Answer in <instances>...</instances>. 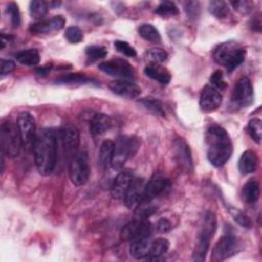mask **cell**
<instances>
[{
	"instance_id": "40",
	"label": "cell",
	"mask_w": 262,
	"mask_h": 262,
	"mask_svg": "<svg viewBox=\"0 0 262 262\" xmlns=\"http://www.w3.org/2000/svg\"><path fill=\"white\" fill-rule=\"evenodd\" d=\"M229 212H230V214L232 215L233 219H234L241 226H243V227H245V228H250V227L252 226V221H251V219H250L247 215H245L243 212H241L239 210H236V209H234V208H230V209H229Z\"/></svg>"
},
{
	"instance_id": "13",
	"label": "cell",
	"mask_w": 262,
	"mask_h": 262,
	"mask_svg": "<svg viewBox=\"0 0 262 262\" xmlns=\"http://www.w3.org/2000/svg\"><path fill=\"white\" fill-rule=\"evenodd\" d=\"M17 127L20 133L23 144L26 146H33L37 135L36 122L33 115L29 112H21L17 116Z\"/></svg>"
},
{
	"instance_id": "35",
	"label": "cell",
	"mask_w": 262,
	"mask_h": 262,
	"mask_svg": "<svg viewBox=\"0 0 262 262\" xmlns=\"http://www.w3.org/2000/svg\"><path fill=\"white\" fill-rule=\"evenodd\" d=\"M248 132L252 139L256 141L258 144H260L262 136V122L259 118H254L249 121Z\"/></svg>"
},
{
	"instance_id": "21",
	"label": "cell",
	"mask_w": 262,
	"mask_h": 262,
	"mask_svg": "<svg viewBox=\"0 0 262 262\" xmlns=\"http://www.w3.org/2000/svg\"><path fill=\"white\" fill-rule=\"evenodd\" d=\"M112 119L108 115L97 113L94 114L89 121V131L94 137H99L110 130L112 127Z\"/></svg>"
},
{
	"instance_id": "17",
	"label": "cell",
	"mask_w": 262,
	"mask_h": 262,
	"mask_svg": "<svg viewBox=\"0 0 262 262\" xmlns=\"http://www.w3.org/2000/svg\"><path fill=\"white\" fill-rule=\"evenodd\" d=\"M174 159L179 167L185 171L190 172L192 170V159L190 148L182 138H176L173 142Z\"/></svg>"
},
{
	"instance_id": "9",
	"label": "cell",
	"mask_w": 262,
	"mask_h": 262,
	"mask_svg": "<svg viewBox=\"0 0 262 262\" xmlns=\"http://www.w3.org/2000/svg\"><path fill=\"white\" fill-rule=\"evenodd\" d=\"M239 251V243L235 235L228 232L221 236L215 244L211 259L215 262L223 261Z\"/></svg>"
},
{
	"instance_id": "42",
	"label": "cell",
	"mask_w": 262,
	"mask_h": 262,
	"mask_svg": "<svg viewBox=\"0 0 262 262\" xmlns=\"http://www.w3.org/2000/svg\"><path fill=\"white\" fill-rule=\"evenodd\" d=\"M211 86L216 88L217 90H223L226 88V82L224 80V76L220 70H216L210 77Z\"/></svg>"
},
{
	"instance_id": "45",
	"label": "cell",
	"mask_w": 262,
	"mask_h": 262,
	"mask_svg": "<svg viewBox=\"0 0 262 262\" xmlns=\"http://www.w3.org/2000/svg\"><path fill=\"white\" fill-rule=\"evenodd\" d=\"M185 10L189 17H196L199 15V2H186Z\"/></svg>"
},
{
	"instance_id": "15",
	"label": "cell",
	"mask_w": 262,
	"mask_h": 262,
	"mask_svg": "<svg viewBox=\"0 0 262 262\" xmlns=\"http://www.w3.org/2000/svg\"><path fill=\"white\" fill-rule=\"evenodd\" d=\"M222 103V95L211 85H206L200 95V107L205 113L216 111Z\"/></svg>"
},
{
	"instance_id": "5",
	"label": "cell",
	"mask_w": 262,
	"mask_h": 262,
	"mask_svg": "<svg viewBox=\"0 0 262 262\" xmlns=\"http://www.w3.org/2000/svg\"><path fill=\"white\" fill-rule=\"evenodd\" d=\"M140 141L135 136L122 135L114 142V151L111 167L120 170L138 150Z\"/></svg>"
},
{
	"instance_id": "6",
	"label": "cell",
	"mask_w": 262,
	"mask_h": 262,
	"mask_svg": "<svg viewBox=\"0 0 262 262\" xmlns=\"http://www.w3.org/2000/svg\"><path fill=\"white\" fill-rule=\"evenodd\" d=\"M23 145L20 133L17 124L6 121L0 127V146L3 155L14 158L18 156Z\"/></svg>"
},
{
	"instance_id": "16",
	"label": "cell",
	"mask_w": 262,
	"mask_h": 262,
	"mask_svg": "<svg viewBox=\"0 0 262 262\" xmlns=\"http://www.w3.org/2000/svg\"><path fill=\"white\" fill-rule=\"evenodd\" d=\"M64 24L66 19L62 15H55L49 19H42L32 24L29 31L34 35H47L61 30Z\"/></svg>"
},
{
	"instance_id": "31",
	"label": "cell",
	"mask_w": 262,
	"mask_h": 262,
	"mask_svg": "<svg viewBox=\"0 0 262 262\" xmlns=\"http://www.w3.org/2000/svg\"><path fill=\"white\" fill-rule=\"evenodd\" d=\"M138 33L146 41H149L151 43L161 42V35L159 31L150 24H142L138 28Z\"/></svg>"
},
{
	"instance_id": "29",
	"label": "cell",
	"mask_w": 262,
	"mask_h": 262,
	"mask_svg": "<svg viewBox=\"0 0 262 262\" xmlns=\"http://www.w3.org/2000/svg\"><path fill=\"white\" fill-rule=\"evenodd\" d=\"M169 242L166 238H157L155 241H151L149 253L146 259L148 260H156L162 255H164L168 249H169Z\"/></svg>"
},
{
	"instance_id": "34",
	"label": "cell",
	"mask_w": 262,
	"mask_h": 262,
	"mask_svg": "<svg viewBox=\"0 0 262 262\" xmlns=\"http://www.w3.org/2000/svg\"><path fill=\"white\" fill-rule=\"evenodd\" d=\"M155 13L161 16H174L178 14V7L174 2L163 1L157 6Z\"/></svg>"
},
{
	"instance_id": "32",
	"label": "cell",
	"mask_w": 262,
	"mask_h": 262,
	"mask_svg": "<svg viewBox=\"0 0 262 262\" xmlns=\"http://www.w3.org/2000/svg\"><path fill=\"white\" fill-rule=\"evenodd\" d=\"M139 103L146 110H148L149 112L154 113L155 115L161 116V117H165V108H164V104L157 98L154 97H145L139 100Z\"/></svg>"
},
{
	"instance_id": "41",
	"label": "cell",
	"mask_w": 262,
	"mask_h": 262,
	"mask_svg": "<svg viewBox=\"0 0 262 262\" xmlns=\"http://www.w3.org/2000/svg\"><path fill=\"white\" fill-rule=\"evenodd\" d=\"M114 45H115L116 49H117L120 53H122V54H124V55H126V56L133 57V56L136 55L135 49H134L129 43H127L126 41H123V40H116V41L114 42Z\"/></svg>"
},
{
	"instance_id": "1",
	"label": "cell",
	"mask_w": 262,
	"mask_h": 262,
	"mask_svg": "<svg viewBox=\"0 0 262 262\" xmlns=\"http://www.w3.org/2000/svg\"><path fill=\"white\" fill-rule=\"evenodd\" d=\"M58 135L52 128H44L37 132L33 143L36 168L43 176L50 175L56 166Z\"/></svg>"
},
{
	"instance_id": "11",
	"label": "cell",
	"mask_w": 262,
	"mask_h": 262,
	"mask_svg": "<svg viewBox=\"0 0 262 262\" xmlns=\"http://www.w3.org/2000/svg\"><path fill=\"white\" fill-rule=\"evenodd\" d=\"M232 102L237 107H248L254 101V91L252 82L249 78H241L232 90Z\"/></svg>"
},
{
	"instance_id": "18",
	"label": "cell",
	"mask_w": 262,
	"mask_h": 262,
	"mask_svg": "<svg viewBox=\"0 0 262 262\" xmlns=\"http://www.w3.org/2000/svg\"><path fill=\"white\" fill-rule=\"evenodd\" d=\"M169 185L170 181L168 178L160 173L155 174L145 184L143 200L141 203L151 202L156 196L163 193L169 187Z\"/></svg>"
},
{
	"instance_id": "8",
	"label": "cell",
	"mask_w": 262,
	"mask_h": 262,
	"mask_svg": "<svg viewBox=\"0 0 262 262\" xmlns=\"http://www.w3.org/2000/svg\"><path fill=\"white\" fill-rule=\"evenodd\" d=\"M150 234L151 225L148 220L134 216V218L122 228L120 236L123 241L133 242L142 237H150Z\"/></svg>"
},
{
	"instance_id": "43",
	"label": "cell",
	"mask_w": 262,
	"mask_h": 262,
	"mask_svg": "<svg viewBox=\"0 0 262 262\" xmlns=\"http://www.w3.org/2000/svg\"><path fill=\"white\" fill-rule=\"evenodd\" d=\"M230 4L233 6V8L236 11L243 14L249 13L253 6V3L251 1H233V2H230Z\"/></svg>"
},
{
	"instance_id": "20",
	"label": "cell",
	"mask_w": 262,
	"mask_h": 262,
	"mask_svg": "<svg viewBox=\"0 0 262 262\" xmlns=\"http://www.w3.org/2000/svg\"><path fill=\"white\" fill-rule=\"evenodd\" d=\"M133 176L127 171L120 172L114 179L111 186V195L115 200H124V196L131 184Z\"/></svg>"
},
{
	"instance_id": "19",
	"label": "cell",
	"mask_w": 262,
	"mask_h": 262,
	"mask_svg": "<svg viewBox=\"0 0 262 262\" xmlns=\"http://www.w3.org/2000/svg\"><path fill=\"white\" fill-rule=\"evenodd\" d=\"M110 90L118 96L133 99L140 95L141 90L138 85H136L131 80H115L108 85Z\"/></svg>"
},
{
	"instance_id": "47",
	"label": "cell",
	"mask_w": 262,
	"mask_h": 262,
	"mask_svg": "<svg viewBox=\"0 0 262 262\" xmlns=\"http://www.w3.org/2000/svg\"><path fill=\"white\" fill-rule=\"evenodd\" d=\"M50 69H51V66L48 67V64H47V66H44V67L38 68V69L36 70V72H37V74H39L40 76H46V75L48 74V72L50 71Z\"/></svg>"
},
{
	"instance_id": "26",
	"label": "cell",
	"mask_w": 262,
	"mask_h": 262,
	"mask_svg": "<svg viewBox=\"0 0 262 262\" xmlns=\"http://www.w3.org/2000/svg\"><path fill=\"white\" fill-rule=\"evenodd\" d=\"M243 200L249 204H254L260 196V185L258 181L251 179L249 180L242 189Z\"/></svg>"
},
{
	"instance_id": "30",
	"label": "cell",
	"mask_w": 262,
	"mask_h": 262,
	"mask_svg": "<svg viewBox=\"0 0 262 262\" xmlns=\"http://www.w3.org/2000/svg\"><path fill=\"white\" fill-rule=\"evenodd\" d=\"M209 11L219 19L226 18L229 14V5L225 1L213 0L209 3Z\"/></svg>"
},
{
	"instance_id": "7",
	"label": "cell",
	"mask_w": 262,
	"mask_h": 262,
	"mask_svg": "<svg viewBox=\"0 0 262 262\" xmlns=\"http://www.w3.org/2000/svg\"><path fill=\"white\" fill-rule=\"evenodd\" d=\"M90 174L88 155L85 151H77L69 161V176L73 184L84 185Z\"/></svg>"
},
{
	"instance_id": "36",
	"label": "cell",
	"mask_w": 262,
	"mask_h": 262,
	"mask_svg": "<svg viewBox=\"0 0 262 262\" xmlns=\"http://www.w3.org/2000/svg\"><path fill=\"white\" fill-rule=\"evenodd\" d=\"M87 58L90 62H94L100 58H103L106 56L107 51L103 46H99V45H91L88 46L85 50Z\"/></svg>"
},
{
	"instance_id": "12",
	"label": "cell",
	"mask_w": 262,
	"mask_h": 262,
	"mask_svg": "<svg viewBox=\"0 0 262 262\" xmlns=\"http://www.w3.org/2000/svg\"><path fill=\"white\" fill-rule=\"evenodd\" d=\"M57 135L58 139L61 142V146L63 148L67 160L69 162L72 157L78 151V147L80 144L79 130L73 125H66L58 131Z\"/></svg>"
},
{
	"instance_id": "14",
	"label": "cell",
	"mask_w": 262,
	"mask_h": 262,
	"mask_svg": "<svg viewBox=\"0 0 262 262\" xmlns=\"http://www.w3.org/2000/svg\"><path fill=\"white\" fill-rule=\"evenodd\" d=\"M145 180L139 177H133L131 184L124 196V204L130 210H135L142 202L144 189H145Z\"/></svg>"
},
{
	"instance_id": "46",
	"label": "cell",
	"mask_w": 262,
	"mask_h": 262,
	"mask_svg": "<svg viewBox=\"0 0 262 262\" xmlns=\"http://www.w3.org/2000/svg\"><path fill=\"white\" fill-rule=\"evenodd\" d=\"M157 229L159 232L161 233H166L168 231H170L171 229V223L167 218H161L159 219L158 223H157Z\"/></svg>"
},
{
	"instance_id": "4",
	"label": "cell",
	"mask_w": 262,
	"mask_h": 262,
	"mask_svg": "<svg viewBox=\"0 0 262 262\" xmlns=\"http://www.w3.org/2000/svg\"><path fill=\"white\" fill-rule=\"evenodd\" d=\"M216 216L214 213L207 211L204 213L201 220V227L192 252V260L203 262L206 259L208 253L211 237L215 233L216 229Z\"/></svg>"
},
{
	"instance_id": "10",
	"label": "cell",
	"mask_w": 262,
	"mask_h": 262,
	"mask_svg": "<svg viewBox=\"0 0 262 262\" xmlns=\"http://www.w3.org/2000/svg\"><path fill=\"white\" fill-rule=\"evenodd\" d=\"M99 70L118 80H133L135 73L130 63L122 58H114L99 63Z\"/></svg>"
},
{
	"instance_id": "38",
	"label": "cell",
	"mask_w": 262,
	"mask_h": 262,
	"mask_svg": "<svg viewBox=\"0 0 262 262\" xmlns=\"http://www.w3.org/2000/svg\"><path fill=\"white\" fill-rule=\"evenodd\" d=\"M146 57L150 62H155V63H161L163 61H165L168 57V53L161 48H152L149 49L146 52Z\"/></svg>"
},
{
	"instance_id": "2",
	"label": "cell",
	"mask_w": 262,
	"mask_h": 262,
	"mask_svg": "<svg viewBox=\"0 0 262 262\" xmlns=\"http://www.w3.org/2000/svg\"><path fill=\"white\" fill-rule=\"evenodd\" d=\"M206 142L209 162L217 168L225 165L233 151L232 142L226 130L218 125L210 126L206 132Z\"/></svg>"
},
{
	"instance_id": "27",
	"label": "cell",
	"mask_w": 262,
	"mask_h": 262,
	"mask_svg": "<svg viewBox=\"0 0 262 262\" xmlns=\"http://www.w3.org/2000/svg\"><path fill=\"white\" fill-rule=\"evenodd\" d=\"M113 151H114V141L108 139L104 140L99 147V154H98L99 165L102 169H107L111 166Z\"/></svg>"
},
{
	"instance_id": "3",
	"label": "cell",
	"mask_w": 262,
	"mask_h": 262,
	"mask_svg": "<svg viewBox=\"0 0 262 262\" xmlns=\"http://www.w3.org/2000/svg\"><path fill=\"white\" fill-rule=\"evenodd\" d=\"M246 54L245 47L235 41H225L217 45L213 50L214 60L228 72H232L241 66L245 60Z\"/></svg>"
},
{
	"instance_id": "24",
	"label": "cell",
	"mask_w": 262,
	"mask_h": 262,
	"mask_svg": "<svg viewBox=\"0 0 262 262\" xmlns=\"http://www.w3.org/2000/svg\"><path fill=\"white\" fill-rule=\"evenodd\" d=\"M150 237H142L135 239L131 242L129 253L134 259L147 258L150 249Z\"/></svg>"
},
{
	"instance_id": "39",
	"label": "cell",
	"mask_w": 262,
	"mask_h": 262,
	"mask_svg": "<svg viewBox=\"0 0 262 262\" xmlns=\"http://www.w3.org/2000/svg\"><path fill=\"white\" fill-rule=\"evenodd\" d=\"M64 37L67 38V40L70 43L77 44V43H80L83 40V33L80 30V28H78L76 26H72V27H69L66 30Z\"/></svg>"
},
{
	"instance_id": "22",
	"label": "cell",
	"mask_w": 262,
	"mask_h": 262,
	"mask_svg": "<svg viewBox=\"0 0 262 262\" xmlns=\"http://www.w3.org/2000/svg\"><path fill=\"white\" fill-rule=\"evenodd\" d=\"M258 165H259L258 156L254 150H251V149L244 151L237 163L238 170L243 175H247L255 172L258 168Z\"/></svg>"
},
{
	"instance_id": "44",
	"label": "cell",
	"mask_w": 262,
	"mask_h": 262,
	"mask_svg": "<svg viewBox=\"0 0 262 262\" xmlns=\"http://www.w3.org/2000/svg\"><path fill=\"white\" fill-rule=\"evenodd\" d=\"M14 69H15V63L12 60L1 59V63H0V75H1V77L9 75L11 72L14 71Z\"/></svg>"
},
{
	"instance_id": "33",
	"label": "cell",
	"mask_w": 262,
	"mask_h": 262,
	"mask_svg": "<svg viewBox=\"0 0 262 262\" xmlns=\"http://www.w3.org/2000/svg\"><path fill=\"white\" fill-rule=\"evenodd\" d=\"M48 12V3L43 0H34L30 2V14L35 19L43 18Z\"/></svg>"
},
{
	"instance_id": "28",
	"label": "cell",
	"mask_w": 262,
	"mask_h": 262,
	"mask_svg": "<svg viewBox=\"0 0 262 262\" xmlns=\"http://www.w3.org/2000/svg\"><path fill=\"white\" fill-rule=\"evenodd\" d=\"M15 57L19 63L28 67L37 66L40 61V54L36 49L21 50L15 54Z\"/></svg>"
},
{
	"instance_id": "23",
	"label": "cell",
	"mask_w": 262,
	"mask_h": 262,
	"mask_svg": "<svg viewBox=\"0 0 262 262\" xmlns=\"http://www.w3.org/2000/svg\"><path fill=\"white\" fill-rule=\"evenodd\" d=\"M144 74L147 77H149L150 79H152L163 85H167L171 80V75H170L169 71L166 68L162 67L160 63L149 62L144 68Z\"/></svg>"
},
{
	"instance_id": "25",
	"label": "cell",
	"mask_w": 262,
	"mask_h": 262,
	"mask_svg": "<svg viewBox=\"0 0 262 262\" xmlns=\"http://www.w3.org/2000/svg\"><path fill=\"white\" fill-rule=\"evenodd\" d=\"M95 82L96 81H94L92 78L81 73L68 74L55 80V83L60 85H83V84H89V83H95Z\"/></svg>"
},
{
	"instance_id": "37",
	"label": "cell",
	"mask_w": 262,
	"mask_h": 262,
	"mask_svg": "<svg viewBox=\"0 0 262 262\" xmlns=\"http://www.w3.org/2000/svg\"><path fill=\"white\" fill-rule=\"evenodd\" d=\"M6 13L9 16L10 23L13 28H17L20 25V13L18 5L15 2H10L6 6Z\"/></svg>"
}]
</instances>
